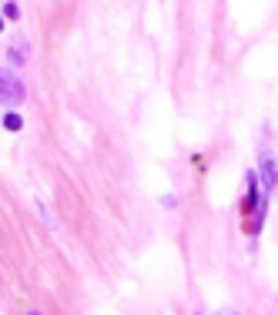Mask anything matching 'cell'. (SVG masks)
I'll return each instance as SVG.
<instances>
[{"mask_svg":"<svg viewBox=\"0 0 278 315\" xmlns=\"http://www.w3.org/2000/svg\"><path fill=\"white\" fill-rule=\"evenodd\" d=\"M262 185H265V194L275 191V151L262 154Z\"/></svg>","mask_w":278,"mask_h":315,"instance_id":"obj_2","label":"cell"},{"mask_svg":"<svg viewBox=\"0 0 278 315\" xmlns=\"http://www.w3.org/2000/svg\"><path fill=\"white\" fill-rule=\"evenodd\" d=\"M4 128H7L10 134H17V131H24V118H20L17 111H7L4 114Z\"/></svg>","mask_w":278,"mask_h":315,"instance_id":"obj_4","label":"cell"},{"mask_svg":"<svg viewBox=\"0 0 278 315\" xmlns=\"http://www.w3.org/2000/svg\"><path fill=\"white\" fill-rule=\"evenodd\" d=\"M4 14H7L10 20H17V17H20V7H17V4H7V7H4Z\"/></svg>","mask_w":278,"mask_h":315,"instance_id":"obj_5","label":"cell"},{"mask_svg":"<svg viewBox=\"0 0 278 315\" xmlns=\"http://www.w3.org/2000/svg\"><path fill=\"white\" fill-rule=\"evenodd\" d=\"M0 31H4V17H0Z\"/></svg>","mask_w":278,"mask_h":315,"instance_id":"obj_7","label":"cell"},{"mask_svg":"<svg viewBox=\"0 0 278 315\" xmlns=\"http://www.w3.org/2000/svg\"><path fill=\"white\" fill-rule=\"evenodd\" d=\"M24 97H27L24 81H20L10 67L0 64V104H4V107H20V104H24Z\"/></svg>","mask_w":278,"mask_h":315,"instance_id":"obj_1","label":"cell"},{"mask_svg":"<svg viewBox=\"0 0 278 315\" xmlns=\"http://www.w3.org/2000/svg\"><path fill=\"white\" fill-rule=\"evenodd\" d=\"M27 315H40V312H27Z\"/></svg>","mask_w":278,"mask_h":315,"instance_id":"obj_8","label":"cell"},{"mask_svg":"<svg viewBox=\"0 0 278 315\" xmlns=\"http://www.w3.org/2000/svg\"><path fill=\"white\" fill-rule=\"evenodd\" d=\"M215 315H235V312H231V308H221V312H215Z\"/></svg>","mask_w":278,"mask_h":315,"instance_id":"obj_6","label":"cell"},{"mask_svg":"<svg viewBox=\"0 0 278 315\" xmlns=\"http://www.w3.org/2000/svg\"><path fill=\"white\" fill-rule=\"evenodd\" d=\"M7 54H10L7 61H10L14 67H17V64H24V61H27V54H31V44H27L24 37H17V41L10 44V50H7Z\"/></svg>","mask_w":278,"mask_h":315,"instance_id":"obj_3","label":"cell"}]
</instances>
